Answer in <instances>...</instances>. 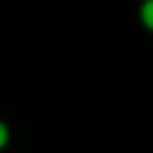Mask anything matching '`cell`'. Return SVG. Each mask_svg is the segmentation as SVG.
<instances>
[{"label":"cell","instance_id":"6da1fadb","mask_svg":"<svg viewBox=\"0 0 153 153\" xmlns=\"http://www.w3.org/2000/svg\"><path fill=\"white\" fill-rule=\"evenodd\" d=\"M139 17H142V23L153 31V0H145L142 9H139Z\"/></svg>","mask_w":153,"mask_h":153},{"label":"cell","instance_id":"7a4b0ae2","mask_svg":"<svg viewBox=\"0 0 153 153\" xmlns=\"http://www.w3.org/2000/svg\"><path fill=\"white\" fill-rule=\"evenodd\" d=\"M6 142H9V128H6L3 122H0V148H3Z\"/></svg>","mask_w":153,"mask_h":153}]
</instances>
